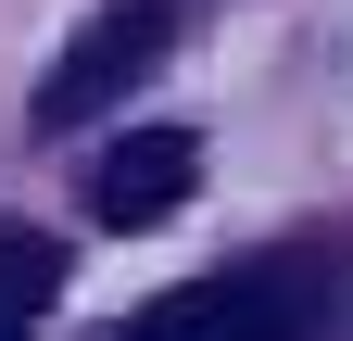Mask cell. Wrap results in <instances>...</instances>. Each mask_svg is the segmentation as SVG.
Returning a JSON list of instances; mask_svg holds the SVG:
<instances>
[{"label": "cell", "mask_w": 353, "mask_h": 341, "mask_svg": "<svg viewBox=\"0 0 353 341\" xmlns=\"http://www.w3.org/2000/svg\"><path fill=\"white\" fill-rule=\"evenodd\" d=\"M190 190H202V139L190 126H126L88 164V228H164Z\"/></svg>", "instance_id": "3"}, {"label": "cell", "mask_w": 353, "mask_h": 341, "mask_svg": "<svg viewBox=\"0 0 353 341\" xmlns=\"http://www.w3.org/2000/svg\"><path fill=\"white\" fill-rule=\"evenodd\" d=\"M126 341H316V278L290 253H252V266H214L164 304H139Z\"/></svg>", "instance_id": "1"}, {"label": "cell", "mask_w": 353, "mask_h": 341, "mask_svg": "<svg viewBox=\"0 0 353 341\" xmlns=\"http://www.w3.org/2000/svg\"><path fill=\"white\" fill-rule=\"evenodd\" d=\"M51 291H63V240L51 228H0V341H38Z\"/></svg>", "instance_id": "4"}, {"label": "cell", "mask_w": 353, "mask_h": 341, "mask_svg": "<svg viewBox=\"0 0 353 341\" xmlns=\"http://www.w3.org/2000/svg\"><path fill=\"white\" fill-rule=\"evenodd\" d=\"M164 38H176V26H164V0H101V13L63 38V64L38 76V126H51V139H63V126H88L114 89H139V76L164 64Z\"/></svg>", "instance_id": "2"}]
</instances>
